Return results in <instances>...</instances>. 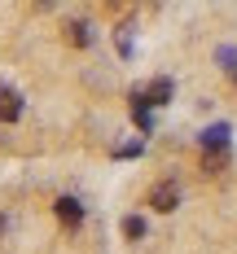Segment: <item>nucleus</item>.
I'll return each mask as SVG.
<instances>
[{"mask_svg": "<svg viewBox=\"0 0 237 254\" xmlns=\"http://www.w3.org/2000/svg\"><path fill=\"white\" fill-rule=\"evenodd\" d=\"M128 110H132V119H136V127H141V131H154V114H150L154 105H150V97H145V92H132V97H128Z\"/></svg>", "mask_w": 237, "mask_h": 254, "instance_id": "2", "label": "nucleus"}, {"mask_svg": "<svg viewBox=\"0 0 237 254\" xmlns=\"http://www.w3.org/2000/svg\"><path fill=\"white\" fill-rule=\"evenodd\" d=\"M18 114H22V97H18L13 88H4V83H0V123H13Z\"/></svg>", "mask_w": 237, "mask_h": 254, "instance_id": "4", "label": "nucleus"}, {"mask_svg": "<svg viewBox=\"0 0 237 254\" xmlns=\"http://www.w3.org/2000/svg\"><path fill=\"white\" fill-rule=\"evenodd\" d=\"M220 149H229V127L224 123H215L202 131V153H220Z\"/></svg>", "mask_w": 237, "mask_h": 254, "instance_id": "5", "label": "nucleus"}, {"mask_svg": "<svg viewBox=\"0 0 237 254\" xmlns=\"http://www.w3.org/2000/svg\"><path fill=\"white\" fill-rule=\"evenodd\" d=\"M123 237H128V241H141V237H145V219H141V215H128V219H123Z\"/></svg>", "mask_w": 237, "mask_h": 254, "instance_id": "7", "label": "nucleus"}, {"mask_svg": "<svg viewBox=\"0 0 237 254\" xmlns=\"http://www.w3.org/2000/svg\"><path fill=\"white\" fill-rule=\"evenodd\" d=\"M171 92H176V83H171L167 75H158L154 83L145 88V97H150V105H167V101H171Z\"/></svg>", "mask_w": 237, "mask_h": 254, "instance_id": "6", "label": "nucleus"}, {"mask_svg": "<svg viewBox=\"0 0 237 254\" xmlns=\"http://www.w3.org/2000/svg\"><path fill=\"white\" fill-rule=\"evenodd\" d=\"M150 206H154L158 215H171V210L180 206V193H176V184H167V180H162V184H154V189H150Z\"/></svg>", "mask_w": 237, "mask_h": 254, "instance_id": "1", "label": "nucleus"}, {"mask_svg": "<svg viewBox=\"0 0 237 254\" xmlns=\"http://www.w3.org/2000/svg\"><path fill=\"white\" fill-rule=\"evenodd\" d=\"M224 162H229V149H220V153H202V167H207V171H224Z\"/></svg>", "mask_w": 237, "mask_h": 254, "instance_id": "8", "label": "nucleus"}, {"mask_svg": "<svg viewBox=\"0 0 237 254\" xmlns=\"http://www.w3.org/2000/svg\"><path fill=\"white\" fill-rule=\"evenodd\" d=\"M141 153H145V145L136 140V145H123V149H119V158H141Z\"/></svg>", "mask_w": 237, "mask_h": 254, "instance_id": "10", "label": "nucleus"}, {"mask_svg": "<svg viewBox=\"0 0 237 254\" xmlns=\"http://www.w3.org/2000/svg\"><path fill=\"white\" fill-rule=\"evenodd\" d=\"M53 210H57V219H62L66 228H79V224H83V206H79L75 197H57Z\"/></svg>", "mask_w": 237, "mask_h": 254, "instance_id": "3", "label": "nucleus"}, {"mask_svg": "<svg viewBox=\"0 0 237 254\" xmlns=\"http://www.w3.org/2000/svg\"><path fill=\"white\" fill-rule=\"evenodd\" d=\"M233 83H237V66H233Z\"/></svg>", "mask_w": 237, "mask_h": 254, "instance_id": "11", "label": "nucleus"}, {"mask_svg": "<svg viewBox=\"0 0 237 254\" xmlns=\"http://www.w3.org/2000/svg\"><path fill=\"white\" fill-rule=\"evenodd\" d=\"M71 40H75V44H88V40H92V26L88 22H71Z\"/></svg>", "mask_w": 237, "mask_h": 254, "instance_id": "9", "label": "nucleus"}]
</instances>
